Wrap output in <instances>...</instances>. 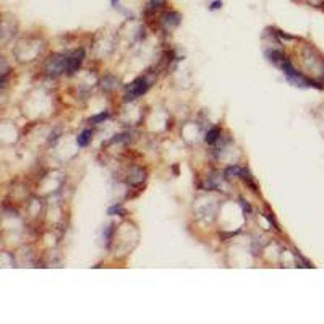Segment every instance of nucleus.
I'll return each mask as SVG.
<instances>
[{
    "label": "nucleus",
    "instance_id": "dca6fc26",
    "mask_svg": "<svg viewBox=\"0 0 324 324\" xmlns=\"http://www.w3.org/2000/svg\"><path fill=\"white\" fill-rule=\"evenodd\" d=\"M110 5H112L114 8H121L120 7V0H110Z\"/></svg>",
    "mask_w": 324,
    "mask_h": 324
},
{
    "label": "nucleus",
    "instance_id": "9b49d317",
    "mask_svg": "<svg viewBox=\"0 0 324 324\" xmlns=\"http://www.w3.org/2000/svg\"><path fill=\"white\" fill-rule=\"evenodd\" d=\"M241 167H238V166H234V167H227L226 169V175L227 177H240V174H241Z\"/></svg>",
    "mask_w": 324,
    "mask_h": 324
},
{
    "label": "nucleus",
    "instance_id": "f8f14e48",
    "mask_svg": "<svg viewBox=\"0 0 324 324\" xmlns=\"http://www.w3.org/2000/svg\"><path fill=\"white\" fill-rule=\"evenodd\" d=\"M293 256L297 258V261H300V262H301V265H303V268H313V266H311V262H310L308 259H305V258H303V256L300 255V253H298L297 250L293 251Z\"/></svg>",
    "mask_w": 324,
    "mask_h": 324
},
{
    "label": "nucleus",
    "instance_id": "f257e3e1",
    "mask_svg": "<svg viewBox=\"0 0 324 324\" xmlns=\"http://www.w3.org/2000/svg\"><path fill=\"white\" fill-rule=\"evenodd\" d=\"M282 70H284V75H286V78L290 81V83L295 85V86H300V88H311V86H315V83H313V81H310L308 78H305L301 73H298L297 70L292 67V64L289 62V60H284V62H282Z\"/></svg>",
    "mask_w": 324,
    "mask_h": 324
},
{
    "label": "nucleus",
    "instance_id": "6e6552de",
    "mask_svg": "<svg viewBox=\"0 0 324 324\" xmlns=\"http://www.w3.org/2000/svg\"><path fill=\"white\" fill-rule=\"evenodd\" d=\"M266 57L271 60V62H274L276 65L280 62V60H286V55H284L282 52H279V50H268Z\"/></svg>",
    "mask_w": 324,
    "mask_h": 324
},
{
    "label": "nucleus",
    "instance_id": "f03ea898",
    "mask_svg": "<svg viewBox=\"0 0 324 324\" xmlns=\"http://www.w3.org/2000/svg\"><path fill=\"white\" fill-rule=\"evenodd\" d=\"M148 89H149L148 79H146V78H138V79H135L133 83L130 85V88H128V94H127L125 100H133V99L139 97L141 94H145Z\"/></svg>",
    "mask_w": 324,
    "mask_h": 324
},
{
    "label": "nucleus",
    "instance_id": "1a4fd4ad",
    "mask_svg": "<svg viewBox=\"0 0 324 324\" xmlns=\"http://www.w3.org/2000/svg\"><path fill=\"white\" fill-rule=\"evenodd\" d=\"M107 214L109 216H125L127 214V211L121 208L120 205H115V206H110L109 211H107Z\"/></svg>",
    "mask_w": 324,
    "mask_h": 324
},
{
    "label": "nucleus",
    "instance_id": "f3484780",
    "mask_svg": "<svg viewBox=\"0 0 324 324\" xmlns=\"http://www.w3.org/2000/svg\"><path fill=\"white\" fill-rule=\"evenodd\" d=\"M240 205L243 206V209H245V212H250L251 209H250V206L248 205H245V201H243V199H240Z\"/></svg>",
    "mask_w": 324,
    "mask_h": 324
},
{
    "label": "nucleus",
    "instance_id": "2eb2a0df",
    "mask_svg": "<svg viewBox=\"0 0 324 324\" xmlns=\"http://www.w3.org/2000/svg\"><path fill=\"white\" fill-rule=\"evenodd\" d=\"M310 4L316 5V7H321V5H324V0H310Z\"/></svg>",
    "mask_w": 324,
    "mask_h": 324
},
{
    "label": "nucleus",
    "instance_id": "20e7f679",
    "mask_svg": "<svg viewBox=\"0 0 324 324\" xmlns=\"http://www.w3.org/2000/svg\"><path fill=\"white\" fill-rule=\"evenodd\" d=\"M160 22H162V25H164L166 28H169V29L177 28L181 23V15L178 12H166L164 15H162Z\"/></svg>",
    "mask_w": 324,
    "mask_h": 324
},
{
    "label": "nucleus",
    "instance_id": "ddd939ff",
    "mask_svg": "<svg viewBox=\"0 0 324 324\" xmlns=\"http://www.w3.org/2000/svg\"><path fill=\"white\" fill-rule=\"evenodd\" d=\"M222 5H224L222 0H212V2L209 4V10H211V12H216V10L222 8Z\"/></svg>",
    "mask_w": 324,
    "mask_h": 324
},
{
    "label": "nucleus",
    "instance_id": "9d476101",
    "mask_svg": "<svg viewBox=\"0 0 324 324\" xmlns=\"http://www.w3.org/2000/svg\"><path fill=\"white\" fill-rule=\"evenodd\" d=\"M109 118V112L107 110H104V112H100L94 117H91V124H94V125H99V124H103V121H106Z\"/></svg>",
    "mask_w": 324,
    "mask_h": 324
},
{
    "label": "nucleus",
    "instance_id": "7ed1b4c3",
    "mask_svg": "<svg viewBox=\"0 0 324 324\" xmlns=\"http://www.w3.org/2000/svg\"><path fill=\"white\" fill-rule=\"evenodd\" d=\"M85 52L79 50V52H75L72 57H67V72L68 75H73L75 72H78V68L81 67V62H83Z\"/></svg>",
    "mask_w": 324,
    "mask_h": 324
},
{
    "label": "nucleus",
    "instance_id": "423d86ee",
    "mask_svg": "<svg viewBox=\"0 0 324 324\" xmlns=\"http://www.w3.org/2000/svg\"><path fill=\"white\" fill-rule=\"evenodd\" d=\"M91 138H93V131L91 130H83L76 138V145L79 148H86L91 143Z\"/></svg>",
    "mask_w": 324,
    "mask_h": 324
},
{
    "label": "nucleus",
    "instance_id": "4468645a",
    "mask_svg": "<svg viewBox=\"0 0 324 324\" xmlns=\"http://www.w3.org/2000/svg\"><path fill=\"white\" fill-rule=\"evenodd\" d=\"M265 216H266V219H268V220L271 222V224H272V227H274L276 230H279V226H277V222H276V219H274V217H272V216H271V212H266V214H265Z\"/></svg>",
    "mask_w": 324,
    "mask_h": 324
},
{
    "label": "nucleus",
    "instance_id": "0eeeda50",
    "mask_svg": "<svg viewBox=\"0 0 324 324\" xmlns=\"http://www.w3.org/2000/svg\"><path fill=\"white\" fill-rule=\"evenodd\" d=\"M219 136H220V130L217 128V127H214V128H211L208 133H206V143H209V145H214L216 141L219 139Z\"/></svg>",
    "mask_w": 324,
    "mask_h": 324
},
{
    "label": "nucleus",
    "instance_id": "39448f33",
    "mask_svg": "<svg viewBox=\"0 0 324 324\" xmlns=\"http://www.w3.org/2000/svg\"><path fill=\"white\" fill-rule=\"evenodd\" d=\"M167 4V0H149L148 5H146V15H153L156 12H159V10L164 7Z\"/></svg>",
    "mask_w": 324,
    "mask_h": 324
}]
</instances>
